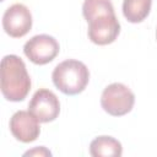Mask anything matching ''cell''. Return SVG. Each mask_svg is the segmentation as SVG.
<instances>
[{"instance_id":"obj_1","label":"cell","mask_w":157,"mask_h":157,"mask_svg":"<svg viewBox=\"0 0 157 157\" xmlns=\"http://www.w3.org/2000/svg\"><path fill=\"white\" fill-rule=\"evenodd\" d=\"M1 93L10 102L23 101L31 90V77L23 60L15 55H5L1 60Z\"/></svg>"},{"instance_id":"obj_8","label":"cell","mask_w":157,"mask_h":157,"mask_svg":"<svg viewBox=\"0 0 157 157\" xmlns=\"http://www.w3.org/2000/svg\"><path fill=\"white\" fill-rule=\"evenodd\" d=\"M38 119L28 110H18L10 119V131L13 137L21 142L28 144L40 134Z\"/></svg>"},{"instance_id":"obj_6","label":"cell","mask_w":157,"mask_h":157,"mask_svg":"<svg viewBox=\"0 0 157 157\" xmlns=\"http://www.w3.org/2000/svg\"><path fill=\"white\" fill-rule=\"evenodd\" d=\"M28 110L38 119L39 123L55 120L60 113V102L54 92L47 88H39L32 97Z\"/></svg>"},{"instance_id":"obj_7","label":"cell","mask_w":157,"mask_h":157,"mask_svg":"<svg viewBox=\"0 0 157 157\" xmlns=\"http://www.w3.org/2000/svg\"><path fill=\"white\" fill-rule=\"evenodd\" d=\"M2 27L12 38L26 36L32 27V15L23 4H13L6 9L2 16Z\"/></svg>"},{"instance_id":"obj_9","label":"cell","mask_w":157,"mask_h":157,"mask_svg":"<svg viewBox=\"0 0 157 157\" xmlns=\"http://www.w3.org/2000/svg\"><path fill=\"white\" fill-rule=\"evenodd\" d=\"M90 153L93 157H120L121 144L112 136H98L90 145Z\"/></svg>"},{"instance_id":"obj_12","label":"cell","mask_w":157,"mask_h":157,"mask_svg":"<svg viewBox=\"0 0 157 157\" xmlns=\"http://www.w3.org/2000/svg\"><path fill=\"white\" fill-rule=\"evenodd\" d=\"M156 38H157V29H156Z\"/></svg>"},{"instance_id":"obj_3","label":"cell","mask_w":157,"mask_h":157,"mask_svg":"<svg viewBox=\"0 0 157 157\" xmlns=\"http://www.w3.org/2000/svg\"><path fill=\"white\" fill-rule=\"evenodd\" d=\"M88 22V38L98 45L113 43L120 33V23L114 11L94 13L86 18Z\"/></svg>"},{"instance_id":"obj_10","label":"cell","mask_w":157,"mask_h":157,"mask_svg":"<svg viewBox=\"0 0 157 157\" xmlns=\"http://www.w3.org/2000/svg\"><path fill=\"white\" fill-rule=\"evenodd\" d=\"M152 0H124L123 15L131 23L142 22L150 13Z\"/></svg>"},{"instance_id":"obj_4","label":"cell","mask_w":157,"mask_h":157,"mask_svg":"<svg viewBox=\"0 0 157 157\" xmlns=\"http://www.w3.org/2000/svg\"><path fill=\"white\" fill-rule=\"evenodd\" d=\"M135 103V94L132 91L120 82L108 85L101 96V105L108 114L113 117H121L131 112Z\"/></svg>"},{"instance_id":"obj_5","label":"cell","mask_w":157,"mask_h":157,"mask_svg":"<svg viewBox=\"0 0 157 157\" xmlns=\"http://www.w3.org/2000/svg\"><path fill=\"white\" fill-rule=\"evenodd\" d=\"M59 50L58 40L49 34H37L23 45L25 55L36 65H45L53 61Z\"/></svg>"},{"instance_id":"obj_13","label":"cell","mask_w":157,"mask_h":157,"mask_svg":"<svg viewBox=\"0 0 157 157\" xmlns=\"http://www.w3.org/2000/svg\"><path fill=\"white\" fill-rule=\"evenodd\" d=\"M1 1H2V0H1Z\"/></svg>"},{"instance_id":"obj_11","label":"cell","mask_w":157,"mask_h":157,"mask_svg":"<svg viewBox=\"0 0 157 157\" xmlns=\"http://www.w3.org/2000/svg\"><path fill=\"white\" fill-rule=\"evenodd\" d=\"M52 156V153H50V151H48L45 147H43V146H40V147H36V148H33V150H31V151H27L26 153H25V156Z\"/></svg>"},{"instance_id":"obj_2","label":"cell","mask_w":157,"mask_h":157,"mask_svg":"<svg viewBox=\"0 0 157 157\" xmlns=\"http://www.w3.org/2000/svg\"><path fill=\"white\" fill-rule=\"evenodd\" d=\"M52 80L60 92L66 96H75L86 88L90 81V71L82 61L67 59L54 67Z\"/></svg>"}]
</instances>
